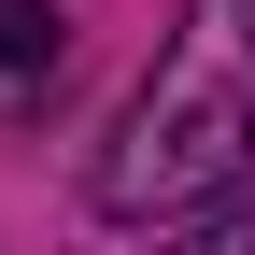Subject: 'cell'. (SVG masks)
Segmentation results:
<instances>
[{
    "instance_id": "obj_1",
    "label": "cell",
    "mask_w": 255,
    "mask_h": 255,
    "mask_svg": "<svg viewBox=\"0 0 255 255\" xmlns=\"http://www.w3.org/2000/svg\"><path fill=\"white\" fill-rule=\"evenodd\" d=\"M241 184H255V0H184L142 100L114 114L100 170H85V199L114 227H184Z\"/></svg>"
},
{
    "instance_id": "obj_2",
    "label": "cell",
    "mask_w": 255,
    "mask_h": 255,
    "mask_svg": "<svg viewBox=\"0 0 255 255\" xmlns=\"http://www.w3.org/2000/svg\"><path fill=\"white\" fill-rule=\"evenodd\" d=\"M57 43H71L57 0H0V71H57Z\"/></svg>"
}]
</instances>
